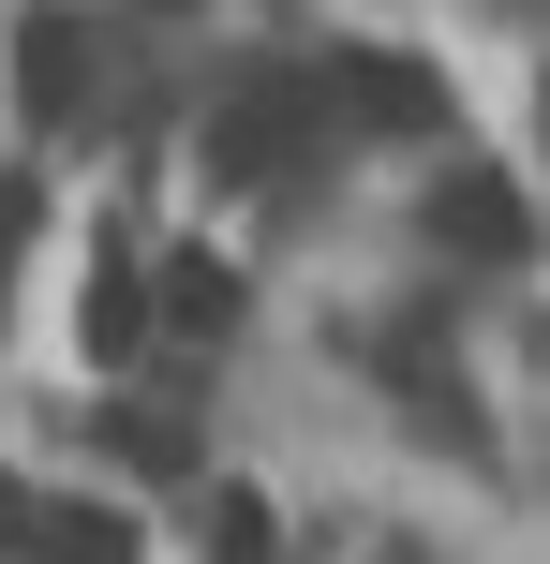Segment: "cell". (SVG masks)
I'll list each match as a JSON object with an SVG mask.
<instances>
[{
  "instance_id": "obj_10",
  "label": "cell",
  "mask_w": 550,
  "mask_h": 564,
  "mask_svg": "<svg viewBox=\"0 0 550 564\" xmlns=\"http://www.w3.org/2000/svg\"><path fill=\"white\" fill-rule=\"evenodd\" d=\"M0 550H30V490L15 476H0Z\"/></svg>"
},
{
  "instance_id": "obj_3",
  "label": "cell",
  "mask_w": 550,
  "mask_h": 564,
  "mask_svg": "<svg viewBox=\"0 0 550 564\" xmlns=\"http://www.w3.org/2000/svg\"><path fill=\"white\" fill-rule=\"evenodd\" d=\"M432 238L476 253V268H521V253H536V208L506 194L492 164H446V178H432Z\"/></svg>"
},
{
  "instance_id": "obj_4",
  "label": "cell",
  "mask_w": 550,
  "mask_h": 564,
  "mask_svg": "<svg viewBox=\"0 0 550 564\" xmlns=\"http://www.w3.org/2000/svg\"><path fill=\"white\" fill-rule=\"evenodd\" d=\"M75 89H89V30L75 15H30L15 30V105L30 119H75Z\"/></svg>"
},
{
  "instance_id": "obj_5",
  "label": "cell",
  "mask_w": 550,
  "mask_h": 564,
  "mask_svg": "<svg viewBox=\"0 0 550 564\" xmlns=\"http://www.w3.org/2000/svg\"><path fill=\"white\" fill-rule=\"evenodd\" d=\"M149 327L224 341V327H238V268H224V253H164V282H149Z\"/></svg>"
},
{
  "instance_id": "obj_11",
  "label": "cell",
  "mask_w": 550,
  "mask_h": 564,
  "mask_svg": "<svg viewBox=\"0 0 550 564\" xmlns=\"http://www.w3.org/2000/svg\"><path fill=\"white\" fill-rule=\"evenodd\" d=\"M15 224H30V194H0V253H15Z\"/></svg>"
},
{
  "instance_id": "obj_1",
  "label": "cell",
  "mask_w": 550,
  "mask_h": 564,
  "mask_svg": "<svg viewBox=\"0 0 550 564\" xmlns=\"http://www.w3.org/2000/svg\"><path fill=\"white\" fill-rule=\"evenodd\" d=\"M313 119H327V89L298 75V59H254V75L208 105V134H194V164L224 178V194H268V178L313 149Z\"/></svg>"
},
{
  "instance_id": "obj_7",
  "label": "cell",
  "mask_w": 550,
  "mask_h": 564,
  "mask_svg": "<svg viewBox=\"0 0 550 564\" xmlns=\"http://www.w3.org/2000/svg\"><path fill=\"white\" fill-rule=\"evenodd\" d=\"M134 341H149V297H134L119 268H89V297H75V357H89V371H119Z\"/></svg>"
},
{
  "instance_id": "obj_8",
  "label": "cell",
  "mask_w": 550,
  "mask_h": 564,
  "mask_svg": "<svg viewBox=\"0 0 550 564\" xmlns=\"http://www.w3.org/2000/svg\"><path fill=\"white\" fill-rule=\"evenodd\" d=\"M268 535H283L268 490H208V564H268Z\"/></svg>"
},
{
  "instance_id": "obj_2",
  "label": "cell",
  "mask_w": 550,
  "mask_h": 564,
  "mask_svg": "<svg viewBox=\"0 0 550 564\" xmlns=\"http://www.w3.org/2000/svg\"><path fill=\"white\" fill-rule=\"evenodd\" d=\"M313 89L357 119V134H446V75H432V59H402V45H343Z\"/></svg>"
},
{
  "instance_id": "obj_9",
  "label": "cell",
  "mask_w": 550,
  "mask_h": 564,
  "mask_svg": "<svg viewBox=\"0 0 550 564\" xmlns=\"http://www.w3.org/2000/svg\"><path fill=\"white\" fill-rule=\"evenodd\" d=\"M119 460H134V476H179V460H194V446H179L164 416H119Z\"/></svg>"
},
{
  "instance_id": "obj_12",
  "label": "cell",
  "mask_w": 550,
  "mask_h": 564,
  "mask_svg": "<svg viewBox=\"0 0 550 564\" xmlns=\"http://www.w3.org/2000/svg\"><path fill=\"white\" fill-rule=\"evenodd\" d=\"M164 15H179V0H164Z\"/></svg>"
},
{
  "instance_id": "obj_6",
  "label": "cell",
  "mask_w": 550,
  "mask_h": 564,
  "mask_svg": "<svg viewBox=\"0 0 550 564\" xmlns=\"http://www.w3.org/2000/svg\"><path fill=\"white\" fill-rule=\"evenodd\" d=\"M15 564H134V520H119V506H30V550Z\"/></svg>"
}]
</instances>
